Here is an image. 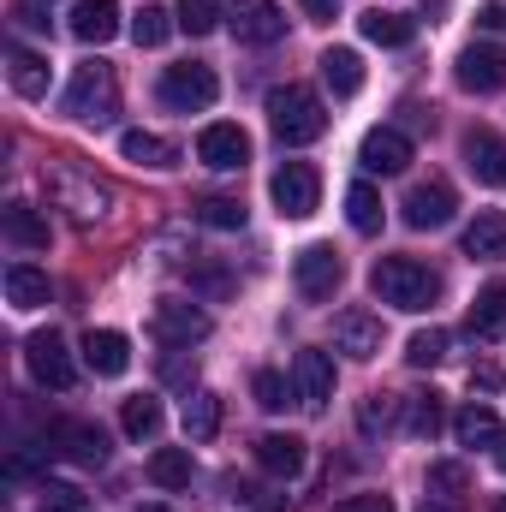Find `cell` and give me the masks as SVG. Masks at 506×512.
<instances>
[{
	"label": "cell",
	"mask_w": 506,
	"mask_h": 512,
	"mask_svg": "<svg viewBox=\"0 0 506 512\" xmlns=\"http://www.w3.org/2000/svg\"><path fill=\"white\" fill-rule=\"evenodd\" d=\"M155 334L167 346H197V340H209V316L197 304H185V298H161L155 304Z\"/></svg>",
	"instance_id": "cell-14"
},
{
	"label": "cell",
	"mask_w": 506,
	"mask_h": 512,
	"mask_svg": "<svg viewBox=\"0 0 506 512\" xmlns=\"http://www.w3.org/2000/svg\"><path fill=\"white\" fill-rule=\"evenodd\" d=\"M441 423H447V411H441V393H435V387L405 399V435H417V441H435V435H441Z\"/></svg>",
	"instance_id": "cell-30"
},
{
	"label": "cell",
	"mask_w": 506,
	"mask_h": 512,
	"mask_svg": "<svg viewBox=\"0 0 506 512\" xmlns=\"http://www.w3.org/2000/svg\"><path fill=\"white\" fill-rule=\"evenodd\" d=\"M387 423H393V399H381V393H370V399L358 405V429H364V435H381Z\"/></svg>",
	"instance_id": "cell-42"
},
{
	"label": "cell",
	"mask_w": 506,
	"mask_h": 512,
	"mask_svg": "<svg viewBox=\"0 0 506 512\" xmlns=\"http://www.w3.org/2000/svg\"><path fill=\"white\" fill-rule=\"evenodd\" d=\"M447 346H453V340H447L441 328H423V334L405 340V364H411V370H435V364L447 358Z\"/></svg>",
	"instance_id": "cell-39"
},
{
	"label": "cell",
	"mask_w": 506,
	"mask_h": 512,
	"mask_svg": "<svg viewBox=\"0 0 506 512\" xmlns=\"http://www.w3.org/2000/svg\"><path fill=\"white\" fill-rule=\"evenodd\" d=\"M465 256H471V262H501L506 256V215L501 209H483V215L465 227Z\"/></svg>",
	"instance_id": "cell-22"
},
{
	"label": "cell",
	"mask_w": 506,
	"mask_h": 512,
	"mask_svg": "<svg viewBox=\"0 0 506 512\" xmlns=\"http://www.w3.org/2000/svg\"><path fill=\"white\" fill-rule=\"evenodd\" d=\"M54 197H60V209H72V221H78V227H90V221H102V215H108V191H102L96 179L72 173V167H60V173H54Z\"/></svg>",
	"instance_id": "cell-12"
},
{
	"label": "cell",
	"mask_w": 506,
	"mask_h": 512,
	"mask_svg": "<svg viewBox=\"0 0 506 512\" xmlns=\"http://www.w3.org/2000/svg\"><path fill=\"white\" fill-rule=\"evenodd\" d=\"M6 78H12V90H18L24 102H42V96H48V60L30 54V48H12V54H6Z\"/></svg>",
	"instance_id": "cell-23"
},
{
	"label": "cell",
	"mask_w": 506,
	"mask_h": 512,
	"mask_svg": "<svg viewBox=\"0 0 506 512\" xmlns=\"http://www.w3.org/2000/svg\"><path fill=\"white\" fill-rule=\"evenodd\" d=\"M191 209H197V221L215 227V233H239V227H245V203H239V197H197Z\"/></svg>",
	"instance_id": "cell-34"
},
{
	"label": "cell",
	"mask_w": 506,
	"mask_h": 512,
	"mask_svg": "<svg viewBox=\"0 0 506 512\" xmlns=\"http://www.w3.org/2000/svg\"><path fill=\"white\" fill-rule=\"evenodd\" d=\"M447 6H453V0H417V12H423L429 24H435V18H447Z\"/></svg>",
	"instance_id": "cell-49"
},
{
	"label": "cell",
	"mask_w": 506,
	"mask_h": 512,
	"mask_svg": "<svg viewBox=\"0 0 506 512\" xmlns=\"http://www.w3.org/2000/svg\"><path fill=\"white\" fill-rule=\"evenodd\" d=\"M405 227H417V233H435V227H447L453 221V209H459V197H453V185L447 179H417L411 191H405Z\"/></svg>",
	"instance_id": "cell-7"
},
{
	"label": "cell",
	"mask_w": 506,
	"mask_h": 512,
	"mask_svg": "<svg viewBox=\"0 0 506 512\" xmlns=\"http://www.w3.org/2000/svg\"><path fill=\"white\" fill-rule=\"evenodd\" d=\"M179 352H185V346H179ZM179 352H173V358L161 364V376H167V382H191V370H197V364H185Z\"/></svg>",
	"instance_id": "cell-47"
},
{
	"label": "cell",
	"mask_w": 506,
	"mask_h": 512,
	"mask_svg": "<svg viewBox=\"0 0 506 512\" xmlns=\"http://www.w3.org/2000/svg\"><path fill=\"white\" fill-rule=\"evenodd\" d=\"M322 84H328L334 96H358V90H364V60H358L352 48H328V54H322Z\"/></svg>",
	"instance_id": "cell-28"
},
{
	"label": "cell",
	"mask_w": 506,
	"mask_h": 512,
	"mask_svg": "<svg viewBox=\"0 0 506 512\" xmlns=\"http://www.w3.org/2000/svg\"><path fill=\"white\" fill-rule=\"evenodd\" d=\"M66 114L84 120V126H108L120 114V78H114V66H102V60L78 66L72 84H66Z\"/></svg>",
	"instance_id": "cell-3"
},
{
	"label": "cell",
	"mask_w": 506,
	"mask_h": 512,
	"mask_svg": "<svg viewBox=\"0 0 506 512\" xmlns=\"http://www.w3.org/2000/svg\"><path fill=\"white\" fill-rule=\"evenodd\" d=\"M227 18H233V36H239V42H251V48H268V42H280V36H286V18H280V6H274V0H239Z\"/></svg>",
	"instance_id": "cell-16"
},
{
	"label": "cell",
	"mask_w": 506,
	"mask_h": 512,
	"mask_svg": "<svg viewBox=\"0 0 506 512\" xmlns=\"http://www.w3.org/2000/svg\"><path fill=\"white\" fill-rule=\"evenodd\" d=\"M429 495H435V501H465V495H471V471H465L459 459H435V465H429Z\"/></svg>",
	"instance_id": "cell-36"
},
{
	"label": "cell",
	"mask_w": 506,
	"mask_h": 512,
	"mask_svg": "<svg viewBox=\"0 0 506 512\" xmlns=\"http://www.w3.org/2000/svg\"><path fill=\"white\" fill-rule=\"evenodd\" d=\"M459 90H471V96L506 90V48L501 42H471L459 54Z\"/></svg>",
	"instance_id": "cell-10"
},
{
	"label": "cell",
	"mask_w": 506,
	"mask_h": 512,
	"mask_svg": "<svg viewBox=\"0 0 506 512\" xmlns=\"http://www.w3.org/2000/svg\"><path fill=\"white\" fill-rule=\"evenodd\" d=\"M149 483H155V489H185V483H191V453H185V447H161V453L149 459Z\"/></svg>",
	"instance_id": "cell-35"
},
{
	"label": "cell",
	"mask_w": 506,
	"mask_h": 512,
	"mask_svg": "<svg viewBox=\"0 0 506 512\" xmlns=\"http://www.w3.org/2000/svg\"><path fill=\"white\" fill-rule=\"evenodd\" d=\"M292 399L304 411H322L334 399V358L328 352H298L292 358Z\"/></svg>",
	"instance_id": "cell-11"
},
{
	"label": "cell",
	"mask_w": 506,
	"mask_h": 512,
	"mask_svg": "<svg viewBox=\"0 0 506 512\" xmlns=\"http://www.w3.org/2000/svg\"><path fill=\"white\" fill-rule=\"evenodd\" d=\"M423 512H453V507H441V501H435V495H429V501H423Z\"/></svg>",
	"instance_id": "cell-50"
},
{
	"label": "cell",
	"mask_w": 506,
	"mask_h": 512,
	"mask_svg": "<svg viewBox=\"0 0 506 512\" xmlns=\"http://www.w3.org/2000/svg\"><path fill=\"white\" fill-rule=\"evenodd\" d=\"M495 512H506V495H501V507H495Z\"/></svg>",
	"instance_id": "cell-53"
},
{
	"label": "cell",
	"mask_w": 506,
	"mask_h": 512,
	"mask_svg": "<svg viewBox=\"0 0 506 512\" xmlns=\"http://www.w3.org/2000/svg\"><path fill=\"white\" fill-rule=\"evenodd\" d=\"M197 161L203 167H215V173H239L245 161H251V137L239 126H203V137H197Z\"/></svg>",
	"instance_id": "cell-13"
},
{
	"label": "cell",
	"mask_w": 506,
	"mask_h": 512,
	"mask_svg": "<svg viewBox=\"0 0 506 512\" xmlns=\"http://www.w3.org/2000/svg\"><path fill=\"white\" fill-rule=\"evenodd\" d=\"M6 304L12 310H42L48 304V274L30 268V262H12L6 268Z\"/></svg>",
	"instance_id": "cell-26"
},
{
	"label": "cell",
	"mask_w": 506,
	"mask_h": 512,
	"mask_svg": "<svg viewBox=\"0 0 506 512\" xmlns=\"http://www.w3.org/2000/svg\"><path fill=\"white\" fill-rule=\"evenodd\" d=\"M334 512H393V501L387 495H346Z\"/></svg>",
	"instance_id": "cell-45"
},
{
	"label": "cell",
	"mask_w": 506,
	"mask_h": 512,
	"mask_svg": "<svg viewBox=\"0 0 506 512\" xmlns=\"http://www.w3.org/2000/svg\"><path fill=\"white\" fill-rule=\"evenodd\" d=\"M268 126L286 149H298V143H316L328 131V108L310 84H280V90H268Z\"/></svg>",
	"instance_id": "cell-2"
},
{
	"label": "cell",
	"mask_w": 506,
	"mask_h": 512,
	"mask_svg": "<svg viewBox=\"0 0 506 512\" xmlns=\"http://www.w3.org/2000/svg\"><path fill=\"white\" fill-rule=\"evenodd\" d=\"M256 465H262L268 477L292 483V477L304 471V441H298V435H262V441H256Z\"/></svg>",
	"instance_id": "cell-21"
},
{
	"label": "cell",
	"mask_w": 506,
	"mask_h": 512,
	"mask_svg": "<svg viewBox=\"0 0 506 512\" xmlns=\"http://www.w3.org/2000/svg\"><path fill=\"white\" fill-rule=\"evenodd\" d=\"M137 512H173V507H137Z\"/></svg>",
	"instance_id": "cell-52"
},
{
	"label": "cell",
	"mask_w": 506,
	"mask_h": 512,
	"mask_svg": "<svg viewBox=\"0 0 506 512\" xmlns=\"http://www.w3.org/2000/svg\"><path fill=\"white\" fill-rule=\"evenodd\" d=\"M215 429H221V393H191L185 399V435L215 441Z\"/></svg>",
	"instance_id": "cell-33"
},
{
	"label": "cell",
	"mask_w": 506,
	"mask_h": 512,
	"mask_svg": "<svg viewBox=\"0 0 506 512\" xmlns=\"http://www.w3.org/2000/svg\"><path fill=\"white\" fill-rule=\"evenodd\" d=\"M215 96H221V78L203 60H185V66H167L161 72V102L173 114H203V108H215Z\"/></svg>",
	"instance_id": "cell-4"
},
{
	"label": "cell",
	"mask_w": 506,
	"mask_h": 512,
	"mask_svg": "<svg viewBox=\"0 0 506 512\" xmlns=\"http://www.w3.org/2000/svg\"><path fill=\"white\" fill-rule=\"evenodd\" d=\"M0 233H6V245H18V251H48V221H42L30 203H12L6 221H0Z\"/></svg>",
	"instance_id": "cell-25"
},
{
	"label": "cell",
	"mask_w": 506,
	"mask_h": 512,
	"mask_svg": "<svg viewBox=\"0 0 506 512\" xmlns=\"http://www.w3.org/2000/svg\"><path fill=\"white\" fill-rule=\"evenodd\" d=\"M358 24H364V36H370L376 48H405V42L417 36V24H411L405 12H387V6H370Z\"/></svg>",
	"instance_id": "cell-29"
},
{
	"label": "cell",
	"mask_w": 506,
	"mask_h": 512,
	"mask_svg": "<svg viewBox=\"0 0 506 512\" xmlns=\"http://www.w3.org/2000/svg\"><path fill=\"white\" fill-rule=\"evenodd\" d=\"M36 507H42V512H90V501H84V489L42 477V483H36Z\"/></svg>",
	"instance_id": "cell-41"
},
{
	"label": "cell",
	"mask_w": 506,
	"mask_h": 512,
	"mask_svg": "<svg viewBox=\"0 0 506 512\" xmlns=\"http://www.w3.org/2000/svg\"><path fill=\"white\" fill-rule=\"evenodd\" d=\"M304 12H310L316 24H334V12H340V0H304Z\"/></svg>",
	"instance_id": "cell-48"
},
{
	"label": "cell",
	"mask_w": 506,
	"mask_h": 512,
	"mask_svg": "<svg viewBox=\"0 0 506 512\" xmlns=\"http://www.w3.org/2000/svg\"><path fill=\"white\" fill-rule=\"evenodd\" d=\"M370 292H376L381 304L417 316V310H429L441 298V274L423 268V262H411V256H381L376 268H370Z\"/></svg>",
	"instance_id": "cell-1"
},
{
	"label": "cell",
	"mask_w": 506,
	"mask_h": 512,
	"mask_svg": "<svg viewBox=\"0 0 506 512\" xmlns=\"http://www.w3.org/2000/svg\"><path fill=\"white\" fill-rule=\"evenodd\" d=\"M364 167L370 173H405L411 167V137L399 126H376L364 137Z\"/></svg>",
	"instance_id": "cell-20"
},
{
	"label": "cell",
	"mask_w": 506,
	"mask_h": 512,
	"mask_svg": "<svg viewBox=\"0 0 506 512\" xmlns=\"http://www.w3.org/2000/svg\"><path fill=\"white\" fill-rule=\"evenodd\" d=\"M256 405H262V411H280V405H286V376H274V370H256Z\"/></svg>",
	"instance_id": "cell-43"
},
{
	"label": "cell",
	"mask_w": 506,
	"mask_h": 512,
	"mask_svg": "<svg viewBox=\"0 0 506 512\" xmlns=\"http://www.w3.org/2000/svg\"><path fill=\"white\" fill-rule=\"evenodd\" d=\"M495 465H501V471H506V441H501V453H495Z\"/></svg>",
	"instance_id": "cell-51"
},
{
	"label": "cell",
	"mask_w": 506,
	"mask_h": 512,
	"mask_svg": "<svg viewBox=\"0 0 506 512\" xmlns=\"http://www.w3.org/2000/svg\"><path fill=\"white\" fill-rule=\"evenodd\" d=\"M453 435H459V447H501L506 441L501 417H495L489 405H465V411L453 417Z\"/></svg>",
	"instance_id": "cell-24"
},
{
	"label": "cell",
	"mask_w": 506,
	"mask_h": 512,
	"mask_svg": "<svg viewBox=\"0 0 506 512\" xmlns=\"http://www.w3.org/2000/svg\"><path fill=\"white\" fill-rule=\"evenodd\" d=\"M501 382H506V376H501V364H477V370H471V387H483V393H495Z\"/></svg>",
	"instance_id": "cell-46"
},
{
	"label": "cell",
	"mask_w": 506,
	"mask_h": 512,
	"mask_svg": "<svg viewBox=\"0 0 506 512\" xmlns=\"http://www.w3.org/2000/svg\"><path fill=\"white\" fill-rule=\"evenodd\" d=\"M346 221H352L358 233H381V191H376V185H364V179H358V185L346 191Z\"/></svg>",
	"instance_id": "cell-37"
},
{
	"label": "cell",
	"mask_w": 506,
	"mask_h": 512,
	"mask_svg": "<svg viewBox=\"0 0 506 512\" xmlns=\"http://www.w3.org/2000/svg\"><path fill=\"white\" fill-rule=\"evenodd\" d=\"M477 30L501 36V30H506V0H483V6H477Z\"/></svg>",
	"instance_id": "cell-44"
},
{
	"label": "cell",
	"mask_w": 506,
	"mask_h": 512,
	"mask_svg": "<svg viewBox=\"0 0 506 512\" xmlns=\"http://www.w3.org/2000/svg\"><path fill=\"white\" fill-rule=\"evenodd\" d=\"M173 24H179V18H173L167 6H143V12L131 18V36H137V48H161V42L173 36Z\"/></svg>",
	"instance_id": "cell-38"
},
{
	"label": "cell",
	"mask_w": 506,
	"mask_h": 512,
	"mask_svg": "<svg viewBox=\"0 0 506 512\" xmlns=\"http://www.w3.org/2000/svg\"><path fill=\"white\" fill-rule=\"evenodd\" d=\"M42 447L60 453V459H72V465H102L108 459V435L96 423H84V417H54L48 435H42Z\"/></svg>",
	"instance_id": "cell-6"
},
{
	"label": "cell",
	"mask_w": 506,
	"mask_h": 512,
	"mask_svg": "<svg viewBox=\"0 0 506 512\" xmlns=\"http://www.w3.org/2000/svg\"><path fill=\"white\" fill-rule=\"evenodd\" d=\"M465 167L483 179V185H506V137L495 126H471L465 131Z\"/></svg>",
	"instance_id": "cell-15"
},
{
	"label": "cell",
	"mask_w": 506,
	"mask_h": 512,
	"mask_svg": "<svg viewBox=\"0 0 506 512\" xmlns=\"http://www.w3.org/2000/svg\"><path fill=\"white\" fill-rule=\"evenodd\" d=\"M24 364H30V376H36V382L54 387V393H66V387L78 382V364H72V352H66V340H60V334H30Z\"/></svg>",
	"instance_id": "cell-9"
},
{
	"label": "cell",
	"mask_w": 506,
	"mask_h": 512,
	"mask_svg": "<svg viewBox=\"0 0 506 512\" xmlns=\"http://www.w3.org/2000/svg\"><path fill=\"white\" fill-rule=\"evenodd\" d=\"M173 18H179V30H191V36H209V30L227 18V6H221V0H179Z\"/></svg>",
	"instance_id": "cell-40"
},
{
	"label": "cell",
	"mask_w": 506,
	"mask_h": 512,
	"mask_svg": "<svg viewBox=\"0 0 506 512\" xmlns=\"http://www.w3.org/2000/svg\"><path fill=\"white\" fill-rule=\"evenodd\" d=\"M84 364H90L96 376H126L131 370V340L114 334V328H90V334H84Z\"/></svg>",
	"instance_id": "cell-19"
},
{
	"label": "cell",
	"mask_w": 506,
	"mask_h": 512,
	"mask_svg": "<svg viewBox=\"0 0 506 512\" xmlns=\"http://www.w3.org/2000/svg\"><path fill=\"white\" fill-rule=\"evenodd\" d=\"M334 346H340L346 358L370 364L381 352V316H370V310H340V316H334Z\"/></svg>",
	"instance_id": "cell-17"
},
{
	"label": "cell",
	"mask_w": 506,
	"mask_h": 512,
	"mask_svg": "<svg viewBox=\"0 0 506 512\" xmlns=\"http://www.w3.org/2000/svg\"><path fill=\"white\" fill-rule=\"evenodd\" d=\"M471 334H477V340H501L506 334V280H495V286L477 292V304H471Z\"/></svg>",
	"instance_id": "cell-27"
},
{
	"label": "cell",
	"mask_w": 506,
	"mask_h": 512,
	"mask_svg": "<svg viewBox=\"0 0 506 512\" xmlns=\"http://www.w3.org/2000/svg\"><path fill=\"white\" fill-rule=\"evenodd\" d=\"M120 429H126L131 441H155L161 435V399H149V393H137L120 405Z\"/></svg>",
	"instance_id": "cell-32"
},
{
	"label": "cell",
	"mask_w": 506,
	"mask_h": 512,
	"mask_svg": "<svg viewBox=\"0 0 506 512\" xmlns=\"http://www.w3.org/2000/svg\"><path fill=\"white\" fill-rule=\"evenodd\" d=\"M120 155L137 161V167H173V161H179V149H173L167 137H155V131H126V137H120Z\"/></svg>",
	"instance_id": "cell-31"
},
{
	"label": "cell",
	"mask_w": 506,
	"mask_h": 512,
	"mask_svg": "<svg viewBox=\"0 0 506 512\" xmlns=\"http://www.w3.org/2000/svg\"><path fill=\"white\" fill-rule=\"evenodd\" d=\"M292 280H298V292L316 304V298H334V286L346 280V262L334 245H304V251L292 256Z\"/></svg>",
	"instance_id": "cell-8"
},
{
	"label": "cell",
	"mask_w": 506,
	"mask_h": 512,
	"mask_svg": "<svg viewBox=\"0 0 506 512\" xmlns=\"http://www.w3.org/2000/svg\"><path fill=\"white\" fill-rule=\"evenodd\" d=\"M274 209L286 215V221H304V215H316V203H322V173L310 167V161H280V173H274Z\"/></svg>",
	"instance_id": "cell-5"
},
{
	"label": "cell",
	"mask_w": 506,
	"mask_h": 512,
	"mask_svg": "<svg viewBox=\"0 0 506 512\" xmlns=\"http://www.w3.org/2000/svg\"><path fill=\"white\" fill-rule=\"evenodd\" d=\"M72 36L90 42V48L114 42L120 36V0H78L72 6Z\"/></svg>",
	"instance_id": "cell-18"
}]
</instances>
